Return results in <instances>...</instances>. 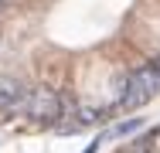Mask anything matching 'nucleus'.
<instances>
[{
	"label": "nucleus",
	"mask_w": 160,
	"mask_h": 153,
	"mask_svg": "<svg viewBox=\"0 0 160 153\" xmlns=\"http://www.w3.org/2000/svg\"><path fill=\"white\" fill-rule=\"evenodd\" d=\"M129 153H140V146H136V150H129Z\"/></svg>",
	"instance_id": "39448f33"
},
{
	"label": "nucleus",
	"mask_w": 160,
	"mask_h": 153,
	"mask_svg": "<svg viewBox=\"0 0 160 153\" xmlns=\"http://www.w3.org/2000/svg\"><path fill=\"white\" fill-rule=\"evenodd\" d=\"M102 140H106V133H102L99 140H92V143H89V146H85V150H82V153H99V146H102Z\"/></svg>",
	"instance_id": "20e7f679"
},
{
	"label": "nucleus",
	"mask_w": 160,
	"mask_h": 153,
	"mask_svg": "<svg viewBox=\"0 0 160 153\" xmlns=\"http://www.w3.org/2000/svg\"><path fill=\"white\" fill-rule=\"evenodd\" d=\"M157 92H160V61H150L126 78L123 95H119V109H136V106L150 102Z\"/></svg>",
	"instance_id": "f257e3e1"
},
{
	"label": "nucleus",
	"mask_w": 160,
	"mask_h": 153,
	"mask_svg": "<svg viewBox=\"0 0 160 153\" xmlns=\"http://www.w3.org/2000/svg\"><path fill=\"white\" fill-rule=\"evenodd\" d=\"M143 126H147V119H143V116H136V119H123L112 133H109V136H129V133H136V129H143Z\"/></svg>",
	"instance_id": "7ed1b4c3"
},
{
	"label": "nucleus",
	"mask_w": 160,
	"mask_h": 153,
	"mask_svg": "<svg viewBox=\"0 0 160 153\" xmlns=\"http://www.w3.org/2000/svg\"><path fill=\"white\" fill-rule=\"evenodd\" d=\"M28 109H31L34 116H41V119H55L58 112H62V99L55 95V92H48V89H41V92H34L31 99H28Z\"/></svg>",
	"instance_id": "f03ea898"
}]
</instances>
